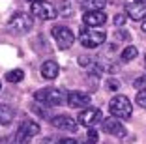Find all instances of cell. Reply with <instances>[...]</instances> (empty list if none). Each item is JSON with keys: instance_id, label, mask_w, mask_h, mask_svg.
Wrapping results in <instances>:
<instances>
[{"instance_id": "cell-1", "label": "cell", "mask_w": 146, "mask_h": 144, "mask_svg": "<svg viewBox=\"0 0 146 144\" xmlns=\"http://www.w3.org/2000/svg\"><path fill=\"white\" fill-rule=\"evenodd\" d=\"M34 99L38 103H43V105H49V107H58L62 105V103L66 101V92L60 88H52V86H49V88H41L38 90V92L34 94Z\"/></svg>"}, {"instance_id": "cell-2", "label": "cell", "mask_w": 146, "mask_h": 144, "mask_svg": "<svg viewBox=\"0 0 146 144\" xmlns=\"http://www.w3.org/2000/svg\"><path fill=\"white\" fill-rule=\"evenodd\" d=\"M109 110L111 114L118 120H129L131 118V112H133V107H131V101H129L125 96H114V98L109 101Z\"/></svg>"}, {"instance_id": "cell-3", "label": "cell", "mask_w": 146, "mask_h": 144, "mask_svg": "<svg viewBox=\"0 0 146 144\" xmlns=\"http://www.w3.org/2000/svg\"><path fill=\"white\" fill-rule=\"evenodd\" d=\"M32 26H34V19H32V15H28L25 11H19L15 15H11L8 21V28H11L13 32H19V34L28 32Z\"/></svg>"}, {"instance_id": "cell-4", "label": "cell", "mask_w": 146, "mask_h": 144, "mask_svg": "<svg viewBox=\"0 0 146 144\" xmlns=\"http://www.w3.org/2000/svg\"><path fill=\"white\" fill-rule=\"evenodd\" d=\"M52 38H54L56 45H58V49H62V51H66V49H69V47L75 43V34H73V30H69L68 26H52Z\"/></svg>"}, {"instance_id": "cell-5", "label": "cell", "mask_w": 146, "mask_h": 144, "mask_svg": "<svg viewBox=\"0 0 146 144\" xmlns=\"http://www.w3.org/2000/svg\"><path fill=\"white\" fill-rule=\"evenodd\" d=\"M30 13L34 17H39L43 21H52L56 19V8L49 2H43V0H38V2H32L30 4Z\"/></svg>"}, {"instance_id": "cell-6", "label": "cell", "mask_w": 146, "mask_h": 144, "mask_svg": "<svg viewBox=\"0 0 146 144\" xmlns=\"http://www.w3.org/2000/svg\"><path fill=\"white\" fill-rule=\"evenodd\" d=\"M105 39H107L105 32H99V30H82L81 36H79V41L86 49H96V47L103 45Z\"/></svg>"}, {"instance_id": "cell-7", "label": "cell", "mask_w": 146, "mask_h": 144, "mask_svg": "<svg viewBox=\"0 0 146 144\" xmlns=\"http://www.w3.org/2000/svg\"><path fill=\"white\" fill-rule=\"evenodd\" d=\"M101 129H103L105 133H109V135H112V137H118V139H124L125 133H127L125 127L122 125V122H118V118H114V116L101 120Z\"/></svg>"}, {"instance_id": "cell-8", "label": "cell", "mask_w": 146, "mask_h": 144, "mask_svg": "<svg viewBox=\"0 0 146 144\" xmlns=\"http://www.w3.org/2000/svg\"><path fill=\"white\" fill-rule=\"evenodd\" d=\"M82 23L88 28H98V26H103L107 23V15H105L103 9H88L82 15Z\"/></svg>"}, {"instance_id": "cell-9", "label": "cell", "mask_w": 146, "mask_h": 144, "mask_svg": "<svg viewBox=\"0 0 146 144\" xmlns=\"http://www.w3.org/2000/svg\"><path fill=\"white\" fill-rule=\"evenodd\" d=\"M101 118H103L101 110L96 109V107H88L79 114V123L84 127H94L98 122H101Z\"/></svg>"}, {"instance_id": "cell-10", "label": "cell", "mask_w": 146, "mask_h": 144, "mask_svg": "<svg viewBox=\"0 0 146 144\" xmlns=\"http://www.w3.org/2000/svg\"><path fill=\"white\" fill-rule=\"evenodd\" d=\"M68 105L73 107V109H82V107H88L92 101V96L86 92H81V90H73V92H69L68 96Z\"/></svg>"}, {"instance_id": "cell-11", "label": "cell", "mask_w": 146, "mask_h": 144, "mask_svg": "<svg viewBox=\"0 0 146 144\" xmlns=\"http://www.w3.org/2000/svg\"><path fill=\"white\" fill-rule=\"evenodd\" d=\"M51 123L58 129H64V131H71L75 133L77 131V122L71 118L69 114H58V116H52L51 118Z\"/></svg>"}, {"instance_id": "cell-12", "label": "cell", "mask_w": 146, "mask_h": 144, "mask_svg": "<svg viewBox=\"0 0 146 144\" xmlns=\"http://www.w3.org/2000/svg\"><path fill=\"white\" fill-rule=\"evenodd\" d=\"M125 13H127V17L133 19V21H142V19H146V4H137V2H133V4H129L127 8H125Z\"/></svg>"}, {"instance_id": "cell-13", "label": "cell", "mask_w": 146, "mask_h": 144, "mask_svg": "<svg viewBox=\"0 0 146 144\" xmlns=\"http://www.w3.org/2000/svg\"><path fill=\"white\" fill-rule=\"evenodd\" d=\"M58 73H60V68H58V64H56L54 60H47V62H43V66H41V77H43V79L52 81V79L58 77Z\"/></svg>"}, {"instance_id": "cell-14", "label": "cell", "mask_w": 146, "mask_h": 144, "mask_svg": "<svg viewBox=\"0 0 146 144\" xmlns=\"http://www.w3.org/2000/svg\"><path fill=\"white\" fill-rule=\"evenodd\" d=\"M56 8V15L62 19H71L73 17V4L71 0H60L58 2V6H54Z\"/></svg>"}, {"instance_id": "cell-15", "label": "cell", "mask_w": 146, "mask_h": 144, "mask_svg": "<svg viewBox=\"0 0 146 144\" xmlns=\"http://www.w3.org/2000/svg\"><path fill=\"white\" fill-rule=\"evenodd\" d=\"M15 118V110L8 105H0V125H9Z\"/></svg>"}, {"instance_id": "cell-16", "label": "cell", "mask_w": 146, "mask_h": 144, "mask_svg": "<svg viewBox=\"0 0 146 144\" xmlns=\"http://www.w3.org/2000/svg\"><path fill=\"white\" fill-rule=\"evenodd\" d=\"M137 56H139V49L133 47V45L125 47L124 51L120 52V60H122V62H131V60H135Z\"/></svg>"}, {"instance_id": "cell-17", "label": "cell", "mask_w": 146, "mask_h": 144, "mask_svg": "<svg viewBox=\"0 0 146 144\" xmlns=\"http://www.w3.org/2000/svg\"><path fill=\"white\" fill-rule=\"evenodd\" d=\"M19 127H21L25 133H28L30 137H36V135L39 133V125L34 122V120H25V122H23Z\"/></svg>"}, {"instance_id": "cell-18", "label": "cell", "mask_w": 146, "mask_h": 144, "mask_svg": "<svg viewBox=\"0 0 146 144\" xmlns=\"http://www.w3.org/2000/svg\"><path fill=\"white\" fill-rule=\"evenodd\" d=\"M30 139H32V137L28 135V133H25L21 127H19L17 133H15L13 139H11V144H30Z\"/></svg>"}, {"instance_id": "cell-19", "label": "cell", "mask_w": 146, "mask_h": 144, "mask_svg": "<svg viewBox=\"0 0 146 144\" xmlns=\"http://www.w3.org/2000/svg\"><path fill=\"white\" fill-rule=\"evenodd\" d=\"M23 77H25V71H23V69H13V71L6 73V81L8 82H21Z\"/></svg>"}, {"instance_id": "cell-20", "label": "cell", "mask_w": 146, "mask_h": 144, "mask_svg": "<svg viewBox=\"0 0 146 144\" xmlns=\"http://www.w3.org/2000/svg\"><path fill=\"white\" fill-rule=\"evenodd\" d=\"M82 2L88 9H105L107 6V0H82Z\"/></svg>"}, {"instance_id": "cell-21", "label": "cell", "mask_w": 146, "mask_h": 144, "mask_svg": "<svg viewBox=\"0 0 146 144\" xmlns=\"http://www.w3.org/2000/svg\"><path fill=\"white\" fill-rule=\"evenodd\" d=\"M84 144H98V131L94 127H88V133H86Z\"/></svg>"}, {"instance_id": "cell-22", "label": "cell", "mask_w": 146, "mask_h": 144, "mask_svg": "<svg viewBox=\"0 0 146 144\" xmlns=\"http://www.w3.org/2000/svg\"><path fill=\"white\" fill-rule=\"evenodd\" d=\"M135 101H137V105H139V107L146 109V88L139 90V94H137V98H135Z\"/></svg>"}, {"instance_id": "cell-23", "label": "cell", "mask_w": 146, "mask_h": 144, "mask_svg": "<svg viewBox=\"0 0 146 144\" xmlns=\"http://www.w3.org/2000/svg\"><path fill=\"white\" fill-rule=\"evenodd\" d=\"M107 88L112 90V92H118V90H120V81H118V79L109 77V79H107Z\"/></svg>"}, {"instance_id": "cell-24", "label": "cell", "mask_w": 146, "mask_h": 144, "mask_svg": "<svg viewBox=\"0 0 146 144\" xmlns=\"http://www.w3.org/2000/svg\"><path fill=\"white\" fill-rule=\"evenodd\" d=\"M79 66H81V68H92V66H94V60L86 58V56H79Z\"/></svg>"}, {"instance_id": "cell-25", "label": "cell", "mask_w": 146, "mask_h": 144, "mask_svg": "<svg viewBox=\"0 0 146 144\" xmlns=\"http://www.w3.org/2000/svg\"><path fill=\"white\" fill-rule=\"evenodd\" d=\"M125 21H127V15H125V13H116L114 15V25L116 26H124Z\"/></svg>"}, {"instance_id": "cell-26", "label": "cell", "mask_w": 146, "mask_h": 144, "mask_svg": "<svg viewBox=\"0 0 146 144\" xmlns=\"http://www.w3.org/2000/svg\"><path fill=\"white\" fill-rule=\"evenodd\" d=\"M54 144H77V140L75 139H60V140H56Z\"/></svg>"}, {"instance_id": "cell-27", "label": "cell", "mask_w": 146, "mask_h": 144, "mask_svg": "<svg viewBox=\"0 0 146 144\" xmlns=\"http://www.w3.org/2000/svg\"><path fill=\"white\" fill-rule=\"evenodd\" d=\"M146 84V77H141V79H137V81H135V86H137L139 90H142V86Z\"/></svg>"}, {"instance_id": "cell-28", "label": "cell", "mask_w": 146, "mask_h": 144, "mask_svg": "<svg viewBox=\"0 0 146 144\" xmlns=\"http://www.w3.org/2000/svg\"><path fill=\"white\" fill-rule=\"evenodd\" d=\"M0 144H11V137H2V139H0Z\"/></svg>"}, {"instance_id": "cell-29", "label": "cell", "mask_w": 146, "mask_h": 144, "mask_svg": "<svg viewBox=\"0 0 146 144\" xmlns=\"http://www.w3.org/2000/svg\"><path fill=\"white\" fill-rule=\"evenodd\" d=\"M141 28H142V32L146 34V21H142V25H141Z\"/></svg>"}, {"instance_id": "cell-30", "label": "cell", "mask_w": 146, "mask_h": 144, "mask_svg": "<svg viewBox=\"0 0 146 144\" xmlns=\"http://www.w3.org/2000/svg\"><path fill=\"white\" fill-rule=\"evenodd\" d=\"M133 2H137V4H146V0H133Z\"/></svg>"}, {"instance_id": "cell-31", "label": "cell", "mask_w": 146, "mask_h": 144, "mask_svg": "<svg viewBox=\"0 0 146 144\" xmlns=\"http://www.w3.org/2000/svg\"><path fill=\"white\" fill-rule=\"evenodd\" d=\"M26 2H30V4H32V2H38V0H26Z\"/></svg>"}, {"instance_id": "cell-32", "label": "cell", "mask_w": 146, "mask_h": 144, "mask_svg": "<svg viewBox=\"0 0 146 144\" xmlns=\"http://www.w3.org/2000/svg\"><path fill=\"white\" fill-rule=\"evenodd\" d=\"M144 66H146V56H144Z\"/></svg>"}, {"instance_id": "cell-33", "label": "cell", "mask_w": 146, "mask_h": 144, "mask_svg": "<svg viewBox=\"0 0 146 144\" xmlns=\"http://www.w3.org/2000/svg\"><path fill=\"white\" fill-rule=\"evenodd\" d=\"M0 90H2V82H0Z\"/></svg>"}]
</instances>
